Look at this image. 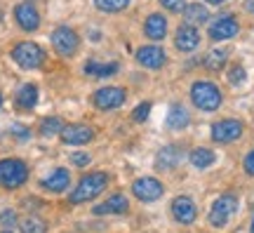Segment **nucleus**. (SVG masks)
I'll use <instances>...</instances> for the list:
<instances>
[{
    "label": "nucleus",
    "instance_id": "obj_38",
    "mask_svg": "<svg viewBox=\"0 0 254 233\" xmlns=\"http://www.w3.org/2000/svg\"><path fill=\"white\" fill-rule=\"evenodd\" d=\"M0 106H2V94H0Z\"/></svg>",
    "mask_w": 254,
    "mask_h": 233
},
{
    "label": "nucleus",
    "instance_id": "obj_37",
    "mask_svg": "<svg viewBox=\"0 0 254 233\" xmlns=\"http://www.w3.org/2000/svg\"><path fill=\"white\" fill-rule=\"evenodd\" d=\"M209 5H221V2H226V0H207Z\"/></svg>",
    "mask_w": 254,
    "mask_h": 233
},
{
    "label": "nucleus",
    "instance_id": "obj_32",
    "mask_svg": "<svg viewBox=\"0 0 254 233\" xmlns=\"http://www.w3.org/2000/svg\"><path fill=\"white\" fill-rule=\"evenodd\" d=\"M71 162L75 167H85V165H90V155L87 153H71Z\"/></svg>",
    "mask_w": 254,
    "mask_h": 233
},
{
    "label": "nucleus",
    "instance_id": "obj_10",
    "mask_svg": "<svg viewBox=\"0 0 254 233\" xmlns=\"http://www.w3.org/2000/svg\"><path fill=\"white\" fill-rule=\"evenodd\" d=\"M240 31V24H238V19L233 14H221V17L209 26V38L212 40H228V38H233Z\"/></svg>",
    "mask_w": 254,
    "mask_h": 233
},
{
    "label": "nucleus",
    "instance_id": "obj_34",
    "mask_svg": "<svg viewBox=\"0 0 254 233\" xmlns=\"http://www.w3.org/2000/svg\"><path fill=\"white\" fill-rule=\"evenodd\" d=\"M245 172H247V174H254V151L247 153V158H245Z\"/></svg>",
    "mask_w": 254,
    "mask_h": 233
},
{
    "label": "nucleus",
    "instance_id": "obj_11",
    "mask_svg": "<svg viewBox=\"0 0 254 233\" xmlns=\"http://www.w3.org/2000/svg\"><path fill=\"white\" fill-rule=\"evenodd\" d=\"M195 215H198V210H195V205H193V200L189 196H179L172 200V217L179 224H193Z\"/></svg>",
    "mask_w": 254,
    "mask_h": 233
},
{
    "label": "nucleus",
    "instance_id": "obj_12",
    "mask_svg": "<svg viewBox=\"0 0 254 233\" xmlns=\"http://www.w3.org/2000/svg\"><path fill=\"white\" fill-rule=\"evenodd\" d=\"M14 19H17V24L24 31H36L40 26V14H38V9L33 5H28V2H21L14 7Z\"/></svg>",
    "mask_w": 254,
    "mask_h": 233
},
{
    "label": "nucleus",
    "instance_id": "obj_2",
    "mask_svg": "<svg viewBox=\"0 0 254 233\" xmlns=\"http://www.w3.org/2000/svg\"><path fill=\"white\" fill-rule=\"evenodd\" d=\"M190 99H193V104L202 111H217L221 106V92L214 82L209 80H198L193 82V87H190Z\"/></svg>",
    "mask_w": 254,
    "mask_h": 233
},
{
    "label": "nucleus",
    "instance_id": "obj_40",
    "mask_svg": "<svg viewBox=\"0 0 254 233\" xmlns=\"http://www.w3.org/2000/svg\"><path fill=\"white\" fill-rule=\"evenodd\" d=\"M2 233H12V231H2Z\"/></svg>",
    "mask_w": 254,
    "mask_h": 233
},
{
    "label": "nucleus",
    "instance_id": "obj_24",
    "mask_svg": "<svg viewBox=\"0 0 254 233\" xmlns=\"http://www.w3.org/2000/svg\"><path fill=\"white\" fill-rule=\"evenodd\" d=\"M226 62H228V50H212L205 57V69L207 71H221Z\"/></svg>",
    "mask_w": 254,
    "mask_h": 233
},
{
    "label": "nucleus",
    "instance_id": "obj_33",
    "mask_svg": "<svg viewBox=\"0 0 254 233\" xmlns=\"http://www.w3.org/2000/svg\"><path fill=\"white\" fill-rule=\"evenodd\" d=\"M0 224L2 226H14L17 224V215H14V210H5V212L0 215Z\"/></svg>",
    "mask_w": 254,
    "mask_h": 233
},
{
    "label": "nucleus",
    "instance_id": "obj_15",
    "mask_svg": "<svg viewBox=\"0 0 254 233\" xmlns=\"http://www.w3.org/2000/svg\"><path fill=\"white\" fill-rule=\"evenodd\" d=\"M136 62L146 69H160V66H165V52L155 45H146L141 50H136Z\"/></svg>",
    "mask_w": 254,
    "mask_h": 233
},
{
    "label": "nucleus",
    "instance_id": "obj_6",
    "mask_svg": "<svg viewBox=\"0 0 254 233\" xmlns=\"http://www.w3.org/2000/svg\"><path fill=\"white\" fill-rule=\"evenodd\" d=\"M78 45H80V38H78V33H75L73 28L59 26L55 33H52V47H55L62 57H73V54L78 52Z\"/></svg>",
    "mask_w": 254,
    "mask_h": 233
},
{
    "label": "nucleus",
    "instance_id": "obj_13",
    "mask_svg": "<svg viewBox=\"0 0 254 233\" xmlns=\"http://www.w3.org/2000/svg\"><path fill=\"white\" fill-rule=\"evenodd\" d=\"M94 139V130L87 125H64L62 130V142L64 144H73V146H78V144H87Z\"/></svg>",
    "mask_w": 254,
    "mask_h": 233
},
{
    "label": "nucleus",
    "instance_id": "obj_9",
    "mask_svg": "<svg viewBox=\"0 0 254 233\" xmlns=\"http://www.w3.org/2000/svg\"><path fill=\"white\" fill-rule=\"evenodd\" d=\"M132 193L144 203H153V200L163 196V184L153 179V177H141V179H136L132 184Z\"/></svg>",
    "mask_w": 254,
    "mask_h": 233
},
{
    "label": "nucleus",
    "instance_id": "obj_21",
    "mask_svg": "<svg viewBox=\"0 0 254 233\" xmlns=\"http://www.w3.org/2000/svg\"><path fill=\"white\" fill-rule=\"evenodd\" d=\"M118 64H97V62H87L85 64V73L92 76V78H109V76H116L118 73Z\"/></svg>",
    "mask_w": 254,
    "mask_h": 233
},
{
    "label": "nucleus",
    "instance_id": "obj_3",
    "mask_svg": "<svg viewBox=\"0 0 254 233\" xmlns=\"http://www.w3.org/2000/svg\"><path fill=\"white\" fill-rule=\"evenodd\" d=\"M12 59L21 66V69H26V71H36L40 69L43 64H45V52H43V47L36 45V43H17L14 50H12Z\"/></svg>",
    "mask_w": 254,
    "mask_h": 233
},
{
    "label": "nucleus",
    "instance_id": "obj_17",
    "mask_svg": "<svg viewBox=\"0 0 254 233\" xmlns=\"http://www.w3.org/2000/svg\"><path fill=\"white\" fill-rule=\"evenodd\" d=\"M144 33L151 40H163L165 33H167V19L163 14H151L144 24Z\"/></svg>",
    "mask_w": 254,
    "mask_h": 233
},
{
    "label": "nucleus",
    "instance_id": "obj_19",
    "mask_svg": "<svg viewBox=\"0 0 254 233\" xmlns=\"http://www.w3.org/2000/svg\"><path fill=\"white\" fill-rule=\"evenodd\" d=\"M71 184V177H68V172L66 170H55L52 174H47L45 179H43V186L47 191H52V193H62L66 191V186Z\"/></svg>",
    "mask_w": 254,
    "mask_h": 233
},
{
    "label": "nucleus",
    "instance_id": "obj_26",
    "mask_svg": "<svg viewBox=\"0 0 254 233\" xmlns=\"http://www.w3.org/2000/svg\"><path fill=\"white\" fill-rule=\"evenodd\" d=\"M21 233H47V224L40 217H26L24 222H19Z\"/></svg>",
    "mask_w": 254,
    "mask_h": 233
},
{
    "label": "nucleus",
    "instance_id": "obj_39",
    "mask_svg": "<svg viewBox=\"0 0 254 233\" xmlns=\"http://www.w3.org/2000/svg\"><path fill=\"white\" fill-rule=\"evenodd\" d=\"M250 231H252V233H254V222H252V229H250Z\"/></svg>",
    "mask_w": 254,
    "mask_h": 233
},
{
    "label": "nucleus",
    "instance_id": "obj_18",
    "mask_svg": "<svg viewBox=\"0 0 254 233\" xmlns=\"http://www.w3.org/2000/svg\"><path fill=\"white\" fill-rule=\"evenodd\" d=\"M123 212H127V198L120 193L111 196L106 203L94 207V215H123Z\"/></svg>",
    "mask_w": 254,
    "mask_h": 233
},
{
    "label": "nucleus",
    "instance_id": "obj_1",
    "mask_svg": "<svg viewBox=\"0 0 254 233\" xmlns=\"http://www.w3.org/2000/svg\"><path fill=\"white\" fill-rule=\"evenodd\" d=\"M109 184V174L106 172H92L87 177H82L80 184L75 186V191L71 193V203H87L94 200L101 191Z\"/></svg>",
    "mask_w": 254,
    "mask_h": 233
},
{
    "label": "nucleus",
    "instance_id": "obj_22",
    "mask_svg": "<svg viewBox=\"0 0 254 233\" xmlns=\"http://www.w3.org/2000/svg\"><path fill=\"white\" fill-rule=\"evenodd\" d=\"M189 111L184 106H179V104H174L172 108H170V113H167V127H172V130H184V127L189 125Z\"/></svg>",
    "mask_w": 254,
    "mask_h": 233
},
{
    "label": "nucleus",
    "instance_id": "obj_8",
    "mask_svg": "<svg viewBox=\"0 0 254 233\" xmlns=\"http://www.w3.org/2000/svg\"><path fill=\"white\" fill-rule=\"evenodd\" d=\"M94 106L101 108V111H113V108L123 106L125 101V90L123 87H101V90L94 92Z\"/></svg>",
    "mask_w": 254,
    "mask_h": 233
},
{
    "label": "nucleus",
    "instance_id": "obj_14",
    "mask_svg": "<svg viewBox=\"0 0 254 233\" xmlns=\"http://www.w3.org/2000/svg\"><path fill=\"white\" fill-rule=\"evenodd\" d=\"M198 43H200V36H198V31H195V26H190V24L179 26L177 38H174L177 50H182V52H193V50L198 47Z\"/></svg>",
    "mask_w": 254,
    "mask_h": 233
},
{
    "label": "nucleus",
    "instance_id": "obj_5",
    "mask_svg": "<svg viewBox=\"0 0 254 233\" xmlns=\"http://www.w3.org/2000/svg\"><path fill=\"white\" fill-rule=\"evenodd\" d=\"M238 210V198L236 193H224V196H219L214 200V205L209 210V224L221 229V226L228 224V219L236 215Z\"/></svg>",
    "mask_w": 254,
    "mask_h": 233
},
{
    "label": "nucleus",
    "instance_id": "obj_23",
    "mask_svg": "<svg viewBox=\"0 0 254 233\" xmlns=\"http://www.w3.org/2000/svg\"><path fill=\"white\" fill-rule=\"evenodd\" d=\"M14 101H17V106L24 108V111L33 108L36 106V101H38V87L36 85H31V82L24 85V87L17 92V99H14Z\"/></svg>",
    "mask_w": 254,
    "mask_h": 233
},
{
    "label": "nucleus",
    "instance_id": "obj_29",
    "mask_svg": "<svg viewBox=\"0 0 254 233\" xmlns=\"http://www.w3.org/2000/svg\"><path fill=\"white\" fill-rule=\"evenodd\" d=\"M245 78H247V73H245V69H243L240 64H236V66H231V69H228V82H231V85H243Z\"/></svg>",
    "mask_w": 254,
    "mask_h": 233
},
{
    "label": "nucleus",
    "instance_id": "obj_7",
    "mask_svg": "<svg viewBox=\"0 0 254 233\" xmlns=\"http://www.w3.org/2000/svg\"><path fill=\"white\" fill-rule=\"evenodd\" d=\"M240 135H243V123H240V120H233V118L219 120V123L212 125V139L219 144L236 142Z\"/></svg>",
    "mask_w": 254,
    "mask_h": 233
},
{
    "label": "nucleus",
    "instance_id": "obj_35",
    "mask_svg": "<svg viewBox=\"0 0 254 233\" xmlns=\"http://www.w3.org/2000/svg\"><path fill=\"white\" fill-rule=\"evenodd\" d=\"M12 135H17V137H21V139H26V137H28V130L24 125H14V127H12Z\"/></svg>",
    "mask_w": 254,
    "mask_h": 233
},
{
    "label": "nucleus",
    "instance_id": "obj_28",
    "mask_svg": "<svg viewBox=\"0 0 254 233\" xmlns=\"http://www.w3.org/2000/svg\"><path fill=\"white\" fill-rule=\"evenodd\" d=\"M94 5L104 12H120L129 5V0H94Z\"/></svg>",
    "mask_w": 254,
    "mask_h": 233
},
{
    "label": "nucleus",
    "instance_id": "obj_36",
    "mask_svg": "<svg viewBox=\"0 0 254 233\" xmlns=\"http://www.w3.org/2000/svg\"><path fill=\"white\" fill-rule=\"evenodd\" d=\"M24 205H26L28 210H31V207H40V200H38V198H26V200H24Z\"/></svg>",
    "mask_w": 254,
    "mask_h": 233
},
{
    "label": "nucleus",
    "instance_id": "obj_16",
    "mask_svg": "<svg viewBox=\"0 0 254 233\" xmlns=\"http://www.w3.org/2000/svg\"><path fill=\"white\" fill-rule=\"evenodd\" d=\"M179 160H182L179 146H165V149H160L158 155H155V167H158V170H172V167L179 165Z\"/></svg>",
    "mask_w": 254,
    "mask_h": 233
},
{
    "label": "nucleus",
    "instance_id": "obj_30",
    "mask_svg": "<svg viewBox=\"0 0 254 233\" xmlns=\"http://www.w3.org/2000/svg\"><path fill=\"white\" fill-rule=\"evenodd\" d=\"M148 113H151V101H144V104H139V106L134 108L132 118H134L136 123H144L146 118H148Z\"/></svg>",
    "mask_w": 254,
    "mask_h": 233
},
{
    "label": "nucleus",
    "instance_id": "obj_25",
    "mask_svg": "<svg viewBox=\"0 0 254 233\" xmlns=\"http://www.w3.org/2000/svg\"><path fill=\"white\" fill-rule=\"evenodd\" d=\"M214 162V151H209V149H195V151H190V165H195L198 170H205Z\"/></svg>",
    "mask_w": 254,
    "mask_h": 233
},
{
    "label": "nucleus",
    "instance_id": "obj_27",
    "mask_svg": "<svg viewBox=\"0 0 254 233\" xmlns=\"http://www.w3.org/2000/svg\"><path fill=\"white\" fill-rule=\"evenodd\" d=\"M64 130V123L59 118H45L43 123H40V135L43 137H55V135H62Z\"/></svg>",
    "mask_w": 254,
    "mask_h": 233
},
{
    "label": "nucleus",
    "instance_id": "obj_20",
    "mask_svg": "<svg viewBox=\"0 0 254 233\" xmlns=\"http://www.w3.org/2000/svg\"><path fill=\"white\" fill-rule=\"evenodd\" d=\"M207 19H209L207 7H202V5H198V2H190V5H186V7H184V21H186V24H190V26L205 24Z\"/></svg>",
    "mask_w": 254,
    "mask_h": 233
},
{
    "label": "nucleus",
    "instance_id": "obj_4",
    "mask_svg": "<svg viewBox=\"0 0 254 233\" xmlns=\"http://www.w3.org/2000/svg\"><path fill=\"white\" fill-rule=\"evenodd\" d=\"M28 179V167L19 158H5L0 160V186L5 188H19Z\"/></svg>",
    "mask_w": 254,
    "mask_h": 233
},
{
    "label": "nucleus",
    "instance_id": "obj_31",
    "mask_svg": "<svg viewBox=\"0 0 254 233\" xmlns=\"http://www.w3.org/2000/svg\"><path fill=\"white\" fill-rule=\"evenodd\" d=\"M160 5L165 9H170V12H182L184 5H186V0H160Z\"/></svg>",
    "mask_w": 254,
    "mask_h": 233
}]
</instances>
